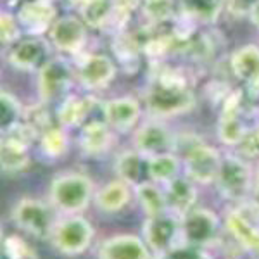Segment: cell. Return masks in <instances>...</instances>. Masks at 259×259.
Returning <instances> with one entry per match:
<instances>
[{"label": "cell", "instance_id": "9a60e30c", "mask_svg": "<svg viewBox=\"0 0 259 259\" xmlns=\"http://www.w3.org/2000/svg\"><path fill=\"white\" fill-rule=\"evenodd\" d=\"M116 66L104 54H87L78 62L76 78L80 85L89 92H97L114 80Z\"/></svg>", "mask_w": 259, "mask_h": 259}, {"label": "cell", "instance_id": "ba28073f", "mask_svg": "<svg viewBox=\"0 0 259 259\" xmlns=\"http://www.w3.org/2000/svg\"><path fill=\"white\" fill-rule=\"evenodd\" d=\"M225 232L235 242L239 249L244 250L249 256L259 259V216L254 211L250 200L239 204L235 207H228L223 214Z\"/></svg>", "mask_w": 259, "mask_h": 259}, {"label": "cell", "instance_id": "8992f818", "mask_svg": "<svg viewBox=\"0 0 259 259\" xmlns=\"http://www.w3.org/2000/svg\"><path fill=\"white\" fill-rule=\"evenodd\" d=\"M140 235L150 249L154 259H164L177 247L183 245L182 218H178L171 211L156 218H145L140 228Z\"/></svg>", "mask_w": 259, "mask_h": 259}, {"label": "cell", "instance_id": "d6a6232c", "mask_svg": "<svg viewBox=\"0 0 259 259\" xmlns=\"http://www.w3.org/2000/svg\"><path fill=\"white\" fill-rule=\"evenodd\" d=\"M175 0H144V14L152 23H162L173 16Z\"/></svg>", "mask_w": 259, "mask_h": 259}, {"label": "cell", "instance_id": "e0dca14e", "mask_svg": "<svg viewBox=\"0 0 259 259\" xmlns=\"http://www.w3.org/2000/svg\"><path fill=\"white\" fill-rule=\"evenodd\" d=\"M133 199H135L133 187L123 180L116 178L99 187L94 197V206L102 214L112 216L126 209Z\"/></svg>", "mask_w": 259, "mask_h": 259}, {"label": "cell", "instance_id": "7a4b0ae2", "mask_svg": "<svg viewBox=\"0 0 259 259\" xmlns=\"http://www.w3.org/2000/svg\"><path fill=\"white\" fill-rule=\"evenodd\" d=\"M95 183L80 171H64L49 183L47 200L59 214H83L94 204Z\"/></svg>", "mask_w": 259, "mask_h": 259}, {"label": "cell", "instance_id": "4316f807", "mask_svg": "<svg viewBox=\"0 0 259 259\" xmlns=\"http://www.w3.org/2000/svg\"><path fill=\"white\" fill-rule=\"evenodd\" d=\"M145 162H147V157L142 156L137 149L123 150L114 161V173L119 180L135 187L144 182L142 177L145 175Z\"/></svg>", "mask_w": 259, "mask_h": 259}, {"label": "cell", "instance_id": "f546056e", "mask_svg": "<svg viewBox=\"0 0 259 259\" xmlns=\"http://www.w3.org/2000/svg\"><path fill=\"white\" fill-rule=\"evenodd\" d=\"M2 254L4 259H40V254L35 245L21 233H4L2 237Z\"/></svg>", "mask_w": 259, "mask_h": 259}, {"label": "cell", "instance_id": "e575fe53", "mask_svg": "<svg viewBox=\"0 0 259 259\" xmlns=\"http://www.w3.org/2000/svg\"><path fill=\"white\" fill-rule=\"evenodd\" d=\"M168 259H214L209 249L195 247V245H180L169 254Z\"/></svg>", "mask_w": 259, "mask_h": 259}, {"label": "cell", "instance_id": "44dd1931", "mask_svg": "<svg viewBox=\"0 0 259 259\" xmlns=\"http://www.w3.org/2000/svg\"><path fill=\"white\" fill-rule=\"evenodd\" d=\"M49 50L44 40L30 36L26 40H18L9 52V62L12 68L21 71H35L41 69L49 59Z\"/></svg>", "mask_w": 259, "mask_h": 259}, {"label": "cell", "instance_id": "ac0fdd59", "mask_svg": "<svg viewBox=\"0 0 259 259\" xmlns=\"http://www.w3.org/2000/svg\"><path fill=\"white\" fill-rule=\"evenodd\" d=\"M50 40L54 47L66 54H78L81 52L83 45L87 41V31L83 23L73 16H64L57 19L49 30Z\"/></svg>", "mask_w": 259, "mask_h": 259}, {"label": "cell", "instance_id": "8d00e7d4", "mask_svg": "<svg viewBox=\"0 0 259 259\" xmlns=\"http://www.w3.org/2000/svg\"><path fill=\"white\" fill-rule=\"evenodd\" d=\"M250 204H252L254 211H256L257 216H259V187L254 189V194H252V199H250Z\"/></svg>", "mask_w": 259, "mask_h": 259}, {"label": "cell", "instance_id": "2e32d148", "mask_svg": "<svg viewBox=\"0 0 259 259\" xmlns=\"http://www.w3.org/2000/svg\"><path fill=\"white\" fill-rule=\"evenodd\" d=\"M142 116L140 102L133 97H116L102 104V118L118 133H128Z\"/></svg>", "mask_w": 259, "mask_h": 259}, {"label": "cell", "instance_id": "cb8c5ba5", "mask_svg": "<svg viewBox=\"0 0 259 259\" xmlns=\"http://www.w3.org/2000/svg\"><path fill=\"white\" fill-rule=\"evenodd\" d=\"M133 192H135L137 204H139L145 218H156V216H161L169 211L164 187L159 183L144 180L139 185L133 187Z\"/></svg>", "mask_w": 259, "mask_h": 259}, {"label": "cell", "instance_id": "5bb4252c", "mask_svg": "<svg viewBox=\"0 0 259 259\" xmlns=\"http://www.w3.org/2000/svg\"><path fill=\"white\" fill-rule=\"evenodd\" d=\"M73 83V71L61 59L47 61L38 69V95L44 104L56 102L68 97V92Z\"/></svg>", "mask_w": 259, "mask_h": 259}, {"label": "cell", "instance_id": "83f0119b", "mask_svg": "<svg viewBox=\"0 0 259 259\" xmlns=\"http://www.w3.org/2000/svg\"><path fill=\"white\" fill-rule=\"evenodd\" d=\"M40 154L49 161H57L69 152V135L64 126H49L38 137Z\"/></svg>", "mask_w": 259, "mask_h": 259}, {"label": "cell", "instance_id": "8fae6325", "mask_svg": "<svg viewBox=\"0 0 259 259\" xmlns=\"http://www.w3.org/2000/svg\"><path fill=\"white\" fill-rule=\"evenodd\" d=\"M133 149H137L145 157L175 152L177 139L164 121L154 118L137 126L133 133Z\"/></svg>", "mask_w": 259, "mask_h": 259}, {"label": "cell", "instance_id": "7402d4cb", "mask_svg": "<svg viewBox=\"0 0 259 259\" xmlns=\"http://www.w3.org/2000/svg\"><path fill=\"white\" fill-rule=\"evenodd\" d=\"M95 106H97V99L94 95H68L57 106V123L66 130L83 126Z\"/></svg>", "mask_w": 259, "mask_h": 259}, {"label": "cell", "instance_id": "4dcf8cb0", "mask_svg": "<svg viewBox=\"0 0 259 259\" xmlns=\"http://www.w3.org/2000/svg\"><path fill=\"white\" fill-rule=\"evenodd\" d=\"M225 0H180L182 9L190 19L200 23H212L220 16Z\"/></svg>", "mask_w": 259, "mask_h": 259}, {"label": "cell", "instance_id": "277c9868", "mask_svg": "<svg viewBox=\"0 0 259 259\" xmlns=\"http://www.w3.org/2000/svg\"><path fill=\"white\" fill-rule=\"evenodd\" d=\"M214 187L220 197L230 204L249 202L256 189V169L244 157L225 154Z\"/></svg>", "mask_w": 259, "mask_h": 259}, {"label": "cell", "instance_id": "836d02e7", "mask_svg": "<svg viewBox=\"0 0 259 259\" xmlns=\"http://www.w3.org/2000/svg\"><path fill=\"white\" fill-rule=\"evenodd\" d=\"M0 36L2 44H16L19 38V21L9 12H2V23H0Z\"/></svg>", "mask_w": 259, "mask_h": 259}, {"label": "cell", "instance_id": "9c48e42d", "mask_svg": "<svg viewBox=\"0 0 259 259\" xmlns=\"http://www.w3.org/2000/svg\"><path fill=\"white\" fill-rule=\"evenodd\" d=\"M183 162V175L190 178L194 183L200 187L214 185L218 178L221 162H223V154L216 147L204 142H192L185 149L182 157Z\"/></svg>", "mask_w": 259, "mask_h": 259}, {"label": "cell", "instance_id": "ffe728a7", "mask_svg": "<svg viewBox=\"0 0 259 259\" xmlns=\"http://www.w3.org/2000/svg\"><path fill=\"white\" fill-rule=\"evenodd\" d=\"M162 187H164L166 197H168L169 211L173 214H177L178 218H183L187 212L197 206L199 185L192 182L190 178H187L185 175H180V177L171 180L169 183H166Z\"/></svg>", "mask_w": 259, "mask_h": 259}, {"label": "cell", "instance_id": "3957f363", "mask_svg": "<svg viewBox=\"0 0 259 259\" xmlns=\"http://www.w3.org/2000/svg\"><path fill=\"white\" fill-rule=\"evenodd\" d=\"M95 227L85 214H59L50 232L49 244L64 257H78L89 252L95 240Z\"/></svg>", "mask_w": 259, "mask_h": 259}, {"label": "cell", "instance_id": "f35d334b", "mask_svg": "<svg viewBox=\"0 0 259 259\" xmlns=\"http://www.w3.org/2000/svg\"><path fill=\"white\" fill-rule=\"evenodd\" d=\"M164 259H168V257H164Z\"/></svg>", "mask_w": 259, "mask_h": 259}, {"label": "cell", "instance_id": "d590c367", "mask_svg": "<svg viewBox=\"0 0 259 259\" xmlns=\"http://www.w3.org/2000/svg\"><path fill=\"white\" fill-rule=\"evenodd\" d=\"M249 18H250V21L254 23V26H257V28H259V0H256V2L252 4V7H250Z\"/></svg>", "mask_w": 259, "mask_h": 259}, {"label": "cell", "instance_id": "6da1fadb", "mask_svg": "<svg viewBox=\"0 0 259 259\" xmlns=\"http://www.w3.org/2000/svg\"><path fill=\"white\" fill-rule=\"evenodd\" d=\"M144 100L147 111L157 119L187 114L195 107L190 85L177 73H161L154 78L145 90Z\"/></svg>", "mask_w": 259, "mask_h": 259}, {"label": "cell", "instance_id": "d6986e66", "mask_svg": "<svg viewBox=\"0 0 259 259\" xmlns=\"http://www.w3.org/2000/svg\"><path fill=\"white\" fill-rule=\"evenodd\" d=\"M114 130L104 119H92L87 121L80 130L78 135V147L85 156L99 157L109 152L114 142Z\"/></svg>", "mask_w": 259, "mask_h": 259}, {"label": "cell", "instance_id": "603a6c76", "mask_svg": "<svg viewBox=\"0 0 259 259\" xmlns=\"http://www.w3.org/2000/svg\"><path fill=\"white\" fill-rule=\"evenodd\" d=\"M56 18V9L49 0H30L18 12V21L31 36H38L40 33L52 28Z\"/></svg>", "mask_w": 259, "mask_h": 259}, {"label": "cell", "instance_id": "4fadbf2b", "mask_svg": "<svg viewBox=\"0 0 259 259\" xmlns=\"http://www.w3.org/2000/svg\"><path fill=\"white\" fill-rule=\"evenodd\" d=\"M97 259H154L142 235L132 232L104 237L95 247Z\"/></svg>", "mask_w": 259, "mask_h": 259}, {"label": "cell", "instance_id": "484cf974", "mask_svg": "<svg viewBox=\"0 0 259 259\" xmlns=\"http://www.w3.org/2000/svg\"><path fill=\"white\" fill-rule=\"evenodd\" d=\"M183 171L182 157L175 152H164L157 156L147 157L145 162V177L147 180L159 185H166L171 180L180 177Z\"/></svg>", "mask_w": 259, "mask_h": 259}, {"label": "cell", "instance_id": "74e56055", "mask_svg": "<svg viewBox=\"0 0 259 259\" xmlns=\"http://www.w3.org/2000/svg\"><path fill=\"white\" fill-rule=\"evenodd\" d=\"M256 187H259V166L256 168Z\"/></svg>", "mask_w": 259, "mask_h": 259}, {"label": "cell", "instance_id": "1f68e13d", "mask_svg": "<svg viewBox=\"0 0 259 259\" xmlns=\"http://www.w3.org/2000/svg\"><path fill=\"white\" fill-rule=\"evenodd\" d=\"M23 114H24L23 106L16 99V95L7 90H2V95H0V123H2V133H7L12 128L18 126Z\"/></svg>", "mask_w": 259, "mask_h": 259}, {"label": "cell", "instance_id": "30bf717a", "mask_svg": "<svg viewBox=\"0 0 259 259\" xmlns=\"http://www.w3.org/2000/svg\"><path fill=\"white\" fill-rule=\"evenodd\" d=\"M36 137H40L38 132L23 121L11 132L2 133L0 164L4 173L18 175L30 166V145Z\"/></svg>", "mask_w": 259, "mask_h": 259}, {"label": "cell", "instance_id": "5b68a950", "mask_svg": "<svg viewBox=\"0 0 259 259\" xmlns=\"http://www.w3.org/2000/svg\"><path fill=\"white\" fill-rule=\"evenodd\" d=\"M11 223L19 232L31 235L33 239L49 240L54 223L59 218V212L54 209L49 200L36 197H21L16 200L9 212Z\"/></svg>", "mask_w": 259, "mask_h": 259}, {"label": "cell", "instance_id": "52a82bcc", "mask_svg": "<svg viewBox=\"0 0 259 259\" xmlns=\"http://www.w3.org/2000/svg\"><path fill=\"white\" fill-rule=\"evenodd\" d=\"M223 230V218L214 209L195 206L182 218V242L183 245L209 249L220 242Z\"/></svg>", "mask_w": 259, "mask_h": 259}, {"label": "cell", "instance_id": "f1b7e54d", "mask_svg": "<svg viewBox=\"0 0 259 259\" xmlns=\"http://www.w3.org/2000/svg\"><path fill=\"white\" fill-rule=\"evenodd\" d=\"M76 6L81 19L95 28L109 23L112 12L116 9V4L112 0H78Z\"/></svg>", "mask_w": 259, "mask_h": 259}, {"label": "cell", "instance_id": "d4e9b609", "mask_svg": "<svg viewBox=\"0 0 259 259\" xmlns=\"http://www.w3.org/2000/svg\"><path fill=\"white\" fill-rule=\"evenodd\" d=\"M230 68L237 80L249 87L259 85V49L256 45H244L232 54Z\"/></svg>", "mask_w": 259, "mask_h": 259}, {"label": "cell", "instance_id": "7c38bea8", "mask_svg": "<svg viewBox=\"0 0 259 259\" xmlns=\"http://www.w3.org/2000/svg\"><path fill=\"white\" fill-rule=\"evenodd\" d=\"M249 132L250 130L242 114V94L235 92V94L228 95V99L221 107L218 126H216L218 140L227 147H239Z\"/></svg>", "mask_w": 259, "mask_h": 259}]
</instances>
